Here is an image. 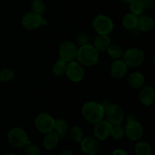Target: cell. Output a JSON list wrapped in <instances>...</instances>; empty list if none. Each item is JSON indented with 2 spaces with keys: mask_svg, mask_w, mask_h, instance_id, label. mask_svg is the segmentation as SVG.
Segmentation results:
<instances>
[{
  "mask_svg": "<svg viewBox=\"0 0 155 155\" xmlns=\"http://www.w3.org/2000/svg\"><path fill=\"white\" fill-rule=\"evenodd\" d=\"M105 113V107L96 101H88L83 105L82 114L87 122L95 124L103 120Z\"/></svg>",
  "mask_w": 155,
  "mask_h": 155,
  "instance_id": "cell-1",
  "label": "cell"
},
{
  "mask_svg": "<svg viewBox=\"0 0 155 155\" xmlns=\"http://www.w3.org/2000/svg\"><path fill=\"white\" fill-rule=\"evenodd\" d=\"M77 58L79 63L83 66L92 67L98 63L99 53L93 45L86 44L78 48Z\"/></svg>",
  "mask_w": 155,
  "mask_h": 155,
  "instance_id": "cell-2",
  "label": "cell"
},
{
  "mask_svg": "<svg viewBox=\"0 0 155 155\" xmlns=\"http://www.w3.org/2000/svg\"><path fill=\"white\" fill-rule=\"evenodd\" d=\"M8 142L15 148H24L27 144H30L28 135L22 128L15 127L11 130L8 133Z\"/></svg>",
  "mask_w": 155,
  "mask_h": 155,
  "instance_id": "cell-3",
  "label": "cell"
},
{
  "mask_svg": "<svg viewBox=\"0 0 155 155\" xmlns=\"http://www.w3.org/2000/svg\"><path fill=\"white\" fill-rule=\"evenodd\" d=\"M145 59V52L140 48H133L127 49L123 54V61L127 67L136 68L142 64Z\"/></svg>",
  "mask_w": 155,
  "mask_h": 155,
  "instance_id": "cell-4",
  "label": "cell"
},
{
  "mask_svg": "<svg viewBox=\"0 0 155 155\" xmlns=\"http://www.w3.org/2000/svg\"><path fill=\"white\" fill-rule=\"evenodd\" d=\"M92 27L99 35H108L113 31L114 23L110 17L99 15L92 21Z\"/></svg>",
  "mask_w": 155,
  "mask_h": 155,
  "instance_id": "cell-5",
  "label": "cell"
},
{
  "mask_svg": "<svg viewBox=\"0 0 155 155\" xmlns=\"http://www.w3.org/2000/svg\"><path fill=\"white\" fill-rule=\"evenodd\" d=\"M55 120L47 113H41L35 118V126L39 132L43 134L50 133L54 130Z\"/></svg>",
  "mask_w": 155,
  "mask_h": 155,
  "instance_id": "cell-6",
  "label": "cell"
},
{
  "mask_svg": "<svg viewBox=\"0 0 155 155\" xmlns=\"http://www.w3.org/2000/svg\"><path fill=\"white\" fill-rule=\"evenodd\" d=\"M58 51L60 58L68 63L77 59L78 48L74 42L64 41L60 45Z\"/></svg>",
  "mask_w": 155,
  "mask_h": 155,
  "instance_id": "cell-7",
  "label": "cell"
},
{
  "mask_svg": "<svg viewBox=\"0 0 155 155\" xmlns=\"http://www.w3.org/2000/svg\"><path fill=\"white\" fill-rule=\"evenodd\" d=\"M106 120L112 125H121L124 119V113L122 107L118 104H110L105 108Z\"/></svg>",
  "mask_w": 155,
  "mask_h": 155,
  "instance_id": "cell-8",
  "label": "cell"
},
{
  "mask_svg": "<svg viewBox=\"0 0 155 155\" xmlns=\"http://www.w3.org/2000/svg\"><path fill=\"white\" fill-rule=\"evenodd\" d=\"M124 130H125V136L133 142L139 141L143 136V127L137 120H129Z\"/></svg>",
  "mask_w": 155,
  "mask_h": 155,
  "instance_id": "cell-9",
  "label": "cell"
},
{
  "mask_svg": "<svg viewBox=\"0 0 155 155\" xmlns=\"http://www.w3.org/2000/svg\"><path fill=\"white\" fill-rule=\"evenodd\" d=\"M65 74L70 80L74 83H78L83 79L85 72L83 65L80 64L79 62L74 61L68 62Z\"/></svg>",
  "mask_w": 155,
  "mask_h": 155,
  "instance_id": "cell-10",
  "label": "cell"
},
{
  "mask_svg": "<svg viewBox=\"0 0 155 155\" xmlns=\"http://www.w3.org/2000/svg\"><path fill=\"white\" fill-rule=\"evenodd\" d=\"M80 146L81 151L86 155H96L99 152L100 145L95 137L86 136L80 141Z\"/></svg>",
  "mask_w": 155,
  "mask_h": 155,
  "instance_id": "cell-11",
  "label": "cell"
},
{
  "mask_svg": "<svg viewBox=\"0 0 155 155\" xmlns=\"http://www.w3.org/2000/svg\"><path fill=\"white\" fill-rule=\"evenodd\" d=\"M113 125L107 120H101L95 124L93 129L94 137L98 141H104L110 137Z\"/></svg>",
  "mask_w": 155,
  "mask_h": 155,
  "instance_id": "cell-12",
  "label": "cell"
},
{
  "mask_svg": "<svg viewBox=\"0 0 155 155\" xmlns=\"http://www.w3.org/2000/svg\"><path fill=\"white\" fill-rule=\"evenodd\" d=\"M42 18L40 15L35 12H28L23 17L21 24L23 27L28 30H33L37 29L42 23Z\"/></svg>",
  "mask_w": 155,
  "mask_h": 155,
  "instance_id": "cell-13",
  "label": "cell"
},
{
  "mask_svg": "<svg viewBox=\"0 0 155 155\" xmlns=\"http://www.w3.org/2000/svg\"><path fill=\"white\" fill-rule=\"evenodd\" d=\"M110 74L115 79H122L127 72V65L120 59H116L110 66Z\"/></svg>",
  "mask_w": 155,
  "mask_h": 155,
  "instance_id": "cell-14",
  "label": "cell"
},
{
  "mask_svg": "<svg viewBox=\"0 0 155 155\" xmlns=\"http://www.w3.org/2000/svg\"><path fill=\"white\" fill-rule=\"evenodd\" d=\"M139 95V100L142 104L150 106L155 100V90L151 86H145L141 89Z\"/></svg>",
  "mask_w": 155,
  "mask_h": 155,
  "instance_id": "cell-15",
  "label": "cell"
},
{
  "mask_svg": "<svg viewBox=\"0 0 155 155\" xmlns=\"http://www.w3.org/2000/svg\"><path fill=\"white\" fill-rule=\"evenodd\" d=\"M127 83L132 89H141L145 84V77L139 72L132 73L127 79Z\"/></svg>",
  "mask_w": 155,
  "mask_h": 155,
  "instance_id": "cell-16",
  "label": "cell"
},
{
  "mask_svg": "<svg viewBox=\"0 0 155 155\" xmlns=\"http://www.w3.org/2000/svg\"><path fill=\"white\" fill-rule=\"evenodd\" d=\"M59 139L60 138L58 136L57 133L55 132L51 131L45 134V136L42 141V145L45 149L49 150V151L53 150L58 145Z\"/></svg>",
  "mask_w": 155,
  "mask_h": 155,
  "instance_id": "cell-17",
  "label": "cell"
},
{
  "mask_svg": "<svg viewBox=\"0 0 155 155\" xmlns=\"http://www.w3.org/2000/svg\"><path fill=\"white\" fill-rule=\"evenodd\" d=\"M110 45V39L108 35H99L97 36L94 42V47L98 51H107Z\"/></svg>",
  "mask_w": 155,
  "mask_h": 155,
  "instance_id": "cell-18",
  "label": "cell"
},
{
  "mask_svg": "<svg viewBox=\"0 0 155 155\" xmlns=\"http://www.w3.org/2000/svg\"><path fill=\"white\" fill-rule=\"evenodd\" d=\"M138 18L137 15H135L133 13H129L124 15L122 19V24L125 29L128 30H132L136 29L138 27Z\"/></svg>",
  "mask_w": 155,
  "mask_h": 155,
  "instance_id": "cell-19",
  "label": "cell"
},
{
  "mask_svg": "<svg viewBox=\"0 0 155 155\" xmlns=\"http://www.w3.org/2000/svg\"><path fill=\"white\" fill-rule=\"evenodd\" d=\"M154 19L149 16H142L138 20V27L143 32L151 31L154 28Z\"/></svg>",
  "mask_w": 155,
  "mask_h": 155,
  "instance_id": "cell-20",
  "label": "cell"
},
{
  "mask_svg": "<svg viewBox=\"0 0 155 155\" xmlns=\"http://www.w3.org/2000/svg\"><path fill=\"white\" fill-rule=\"evenodd\" d=\"M68 129H69V125L64 120L58 119L54 122V130H55V133H57L60 139H64L66 137Z\"/></svg>",
  "mask_w": 155,
  "mask_h": 155,
  "instance_id": "cell-21",
  "label": "cell"
},
{
  "mask_svg": "<svg viewBox=\"0 0 155 155\" xmlns=\"http://www.w3.org/2000/svg\"><path fill=\"white\" fill-rule=\"evenodd\" d=\"M136 155H151L152 154V148L148 142L142 141L136 144L134 148Z\"/></svg>",
  "mask_w": 155,
  "mask_h": 155,
  "instance_id": "cell-22",
  "label": "cell"
},
{
  "mask_svg": "<svg viewBox=\"0 0 155 155\" xmlns=\"http://www.w3.org/2000/svg\"><path fill=\"white\" fill-rule=\"evenodd\" d=\"M67 64L68 63L64 60L61 58L58 59L57 61L54 64L52 67V69H51L52 73L57 77H61V76L64 75L66 72Z\"/></svg>",
  "mask_w": 155,
  "mask_h": 155,
  "instance_id": "cell-23",
  "label": "cell"
},
{
  "mask_svg": "<svg viewBox=\"0 0 155 155\" xmlns=\"http://www.w3.org/2000/svg\"><path fill=\"white\" fill-rule=\"evenodd\" d=\"M107 54L110 56L111 58L113 59H120L124 54V50L121 48L120 45H117V44H110V46L107 49Z\"/></svg>",
  "mask_w": 155,
  "mask_h": 155,
  "instance_id": "cell-24",
  "label": "cell"
},
{
  "mask_svg": "<svg viewBox=\"0 0 155 155\" xmlns=\"http://www.w3.org/2000/svg\"><path fill=\"white\" fill-rule=\"evenodd\" d=\"M84 133L83 130L79 126H74L70 130V136L71 139L76 142H80L83 139Z\"/></svg>",
  "mask_w": 155,
  "mask_h": 155,
  "instance_id": "cell-25",
  "label": "cell"
},
{
  "mask_svg": "<svg viewBox=\"0 0 155 155\" xmlns=\"http://www.w3.org/2000/svg\"><path fill=\"white\" fill-rule=\"evenodd\" d=\"M110 136L117 141L122 140L125 137V130L121 125H114L112 127Z\"/></svg>",
  "mask_w": 155,
  "mask_h": 155,
  "instance_id": "cell-26",
  "label": "cell"
},
{
  "mask_svg": "<svg viewBox=\"0 0 155 155\" xmlns=\"http://www.w3.org/2000/svg\"><path fill=\"white\" fill-rule=\"evenodd\" d=\"M130 8L132 13L135 15H139L142 13L144 10V5L142 0H133L130 3Z\"/></svg>",
  "mask_w": 155,
  "mask_h": 155,
  "instance_id": "cell-27",
  "label": "cell"
},
{
  "mask_svg": "<svg viewBox=\"0 0 155 155\" xmlns=\"http://www.w3.org/2000/svg\"><path fill=\"white\" fill-rule=\"evenodd\" d=\"M31 8L33 12L42 15L45 12V6L42 0H33L31 3Z\"/></svg>",
  "mask_w": 155,
  "mask_h": 155,
  "instance_id": "cell-28",
  "label": "cell"
},
{
  "mask_svg": "<svg viewBox=\"0 0 155 155\" xmlns=\"http://www.w3.org/2000/svg\"><path fill=\"white\" fill-rule=\"evenodd\" d=\"M14 71L10 68H3L0 71V81L8 82L13 79Z\"/></svg>",
  "mask_w": 155,
  "mask_h": 155,
  "instance_id": "cell-29",
  "label": "cell"
},
{
  "mask_svg": "<svg viewBox=\"0 0 155 155\" xmlns=\"http://www.w3.org/2000/svg\"><path fill=\"white\" fill-rule=\"evenodd\" d=\"M24 154L25 155H40L41 151L39 147L36 145H32V144H27L24 147Z\"/></svg>",
  "mask_w": 155,
  "mask_h": 155,
  "instance_id": "cell-30",
  "label": "cell"
},
{
  "mask_svg": "<svg viewBox=\"0 0 155 155\" xmlns=\"http://www.w3.org/2000/svg\"><path fill=\"white\" fill-rule=\"evenodd\" d=\"M77 42L80 44V46L82 45H84L88 44L89 42V38H88L87 35L85 34L84 33H81L77 36Z\"/></svg>",
  "mask_w": 155,
  "mask_h": 155,
  "instance_id": "cell-31",
  "label": "cell"
},
{
  "mask_svg": "<svg viewBox=\"0 0 155 155\" xmlns=\"http://www.w3.org/2000/svg\"><path fill=\"white\" fill-rule=\"evenodd\" d=\"M110 155H129V154L125 150L121 149V148H117V149L114 150Z\"/></svg>",
  "mask_w": 155,
  "mask_h": 155,
  "instance_id": "cell-32",
  "label": "cell"
},
{
  "mask_svg": "<svg viewBox=\"0 0 155 155\" xmlns=\"http://www.w3.org/2000/svg\"><path fill=\"white\" fill-rule=\"evenodd\" d=\"M144 7H151L154 5V0H142Z\"/></svg>",
  "mask_w": 155,
  "mask_h": 155,
  "instance_id": "cell-33",
  "label": "cell"
},
{
  "mask_svg": "<svg viewBox=\"0 0 155 155\" xmlns=\"http://www.w3.org/2000/svg\"><path fill=\"white\" fill-rule=\"evenodd\" d=\"M60 155H74V153H73V151L71 150L66 149L64 151H61Z\"/></svg>",
  "mask_w": 155,
  "mask_h": 155,
  "instance_id": "cell-34",
  "label": "cell"
},
{
  "mask_svg": "<svg viewBox=\"0 0 155 155\" xmlns=\"http://www.w3.org/2000/svg\"><path fill=\"white\" fill-rule=\"evenodd\" d=\"M124 3H126V4H130L133 0H121Z\"/></svg>",
  "mask_w": 155,
  "mask_h": 155,
  "instance_id": "cell-35",
  "label": "cell"
},
{
  "mask_svg": "<svg viewBox=\"0 0 155 155\" xmlns=\"http://www.w3.org/2000/svg\"><path fill=\"white\" fill-rule=\"evenodd\" d=\"M3 155H18V154H15V153H13V152H9V153H6V154H5Z\"/></svg>",
  "mask_w": 155,
  "mask_h": 155,
  "instance_id": "cell-36",
  "label": "cell"
},
{
  "mask_svg": "<svg viewBox=\"0 0 155 155\" xmlns=\"http://www.w3.org/2000/svg\"><path fill=\"white\" fill-rule=\"evenodd\" d=\"M48 155H53V154H48Z\"/></svg>",
  "mask_w": 155,
  "mask_h": 155,
  "instance_id": "cell-37",
  "label": "cell"
},
{
  "mask_svg": "<svg viewBox=\"0 0 155 155\" xmlns=\"http://www.w3.org/2000/svg\"><path fill=\"white\" fill-rule=\"evenodd\" d=\"M0 82H1V81H0Z\"/></svg>",
  "mask_w": 155,
  "mask_h": 155,
  "instance_id": "cell-38",
  "label": "cell"
}]
</instances>
